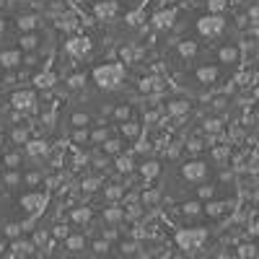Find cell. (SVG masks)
<instances>
[{"label":"cell","instance_id":"cell-1","mask_svg":"<svg viewBox=\"0 0 259 259\" xmlns=\"http://www.w3.org/2000/svg\"><path fill=\"white\" fill-rule=\"evenodd\" d=\"M122 78H124V68H122V65H117V62L99 65V68L94 70V80H96L99 89H104V91L117 89V85L122 83Z\"/></svg>","mask_w":259,"mask_h":259},{"label":"cell","instance_id":"cell-2","mask_svg":"<svg viewBox=\"0 0 259 259\" xmlns=\"http://www.w3.org/2000/svg\"><path fill=\"white\" fill-rule=\"evenodd\" d=\"M205 241H207V228L194 226V228H179V231H177V244H179V249H184V251L200 249Z\"/></svg>","mask_w":259,"mask_h":259},{"label":"cell","instance_id":"cell-3","mask_svg":"<svg viewBox=\"0 0 259 259\" xmlns=\"http://www.w3.org/2000/svg\"><path fill=\"white\" fill-rule=\"evenodd\" d=\"M197 31L207 39H221L226 34V18L218 11H212V13H207L197 21Z\"/></svg>","mask_w":259,"mask_h":259},{"label":"cell","instance_id":"cell-4","mask_svg":"<svg viewBox=\"0 0 259 259\" xmlns=\"http://www.w3.org/2000/svg\"><path fill=\"white\" fill-rule=\"evenodd\" d=\"M207 171H210V166L205 161H187L182 166V177L187 182H205L207 179Z\"/></svg>","mask_w":259,"mask_h":259},{"label":"cell","instance_id":"cell-5","mask_svg":"<svg viewBox=\"0 0 259 259\" xmlns=\"http://www.w3.org/2000/svg\"><path fill=\"white\" fill-rule=\"evenodd\" d=\"M45 205H47V194H41V192L24 194V197H21V207H24L26 212H31V215L41 212V210H45Z\"/></svg>","mask_w":259,"mask_h":259},{"label":"cell","instance_id":"cell-6","mask_svg":"<svg viewBox=\"0 0 259 259\" xmlns=\"http://www.w3.org/2000/svg\"><path fill=\"white\" fill-rule=\"evenodd\" d=\"M34 104H36L34 91H18V94H13V106H16V109H21V112L34 109Z\"/></svg>","mask_w":259,"mask_h":259},{"label":"cell","instance_id":"cell-7","mask_svg":"<svg viewBox=\"0 0 259 259\" xmlns=\"http://www.w3.org/2000/svg\"><path fill=\"white\" fill-rule=\"evenodd\" d=\"M65 47H68V52H70V55H75V57H83L85 52L91 50V41L85 39V36H75V39H70Z\"/></svg>","mask_w":259,"mask_h":259},{"label":"cell","instance_id":"cell-8","mask_svg":"<svg viewBox=\"0 0 259 259\" xmlns=\"http://www.w3.org/2000/svg\"><path fill=\"white\" fill-rule=\"evenodd\" d=\"M174 18H177L174 11H161L153 16V24H156V29H171L174 26Z\"/></svg>","mask_w":259,"mask_h":259},{"label":"cell","instance_id":"cell-9","mask_svg":"<svg viewBox=\"0 0 259 259\" xmlns=\"http://www.w3.org/2000/svg\"><path fill=\"white\" fill-rule=\"evenodd\" d=\"M114 13H117V3H114V0H104V3L96 6V16L99 18H112Z\"/></svg>","mask_w":259,"mask_h":259},{"label":"cell","instance_id":"cell-10","mask_svg":"<svg viewBox=\"0 0 259 259\" xmlns=\"http://www.w3.org/2000/svg\"><path fill=\"white\" fill-rule=\"evenodd\" d=\"M26 150H29L31 156H45L47 150H50V145H47L45 140H29V143H26Z\"/></svg>","mask_w":259,"mask_h":259},{"label":"cell","instance_id":"cell-11","mask_svg":"<svg viewBox=\"0 0 259 259\" xmlns=\"http://www.w3.org/2000/svg\"><path fill=\"white\" fill-rule=\"evenodd\" d=\"M18 62H21V52H18V50L0 55V65H6V68H13V65H18Z\"/></svg>","mask_w":259,"mask_h":259},{"label":"cell","instance_id":"cell-12","mask_svg":"<svg viewBox=\"0 0 259 259\" xmlns=\"http://www.w3.org/2000/svg\"><path fill=\"white\" fill-rule=\"evenodd\" d=\"M158 171H161V166H158L156 161H148V163L140 168V174H143L145 179H156V177H158Z\"/></svg>","mask_w":259,"mask_h":259},{"label":"cell","instance_id":"cell-13","mask_svg":"<svg viewBox=\"0 0 259 259\" xmlns=\"http://www.w3.org/2000/svg\"><path fill=\"white\" fill-rule=\"evenodd\" d=\"M89 218H91V210H89V207H75V210H73V221H75V223H85Z\"/></svg>","mask_w":259,"mask_h":259},{"label":"cell","instance_id":"cell-14","mask_svg":"<svg viewBox=\"0 0 259 259\" xmlns=\"http://www.w3.org/2000/svg\"><path fill=\"white\" fill-rule=\"evenodd\" d=\"M39 89H50V85L55 83V75L52 73H45V75H36V80H34Z\"/></svg>","mask_w":259,"mask_h":259},{"label":"cell","instance_id":"cell-15","mask_svg":"<svg viewBox=\"0 0 259 259\" xmlns=\"http://www.w3.org/2000/svg\"><path fill=\"white\" fill-rule=\"evenodd\" d=\"M57 26H60V29H65V31L75 29V16H70V13H68V16H62V18L57 21Z\"/></svg>","mask_w":259,"mask_h":259},{"label":"cell","instance_id":"cell-16","mask_svg":"<svg viewBox=\"0 0 259 259\" xmlns=\"http://www.w3.org/2000/svg\"><path fill=\"white\" fill-rule=\"evenodd\" d=\"M194 52H197V45H194V41H182V45H179V55L192 57Z\"/></svg>","mask_w":259,"mask_h":259},{"label":"cell","instance_id":"cell-17","mask_svg":"<svg viewBox=\"0 0 259 259\" xmlns=\"http://www.w3.org/2000/svg\"><path fill=\"white\" fill-rule=\"evenodd\" d=\"M104 218H106V221H122V218H124V210L109 207V210H104Z\"/></svg>","mask_w":259,"mask_h":259},{"label":"cell","instance_id":"cell-18","mask_svg":"<svg viewBox=\"0 0 259 259\" xmlns=\"http://www.w3.org/2000/svg\"><path fill=\"white\" fill-rule=\"evenodd\" d=\"M182 210H184V215H200L202 212V205L200 202H184Z\"/></svg>","mask_w":259,"mask_h":259},{"label":"cell","instance_id":"cell-19","mask_svg":"<svg viewBox=\"0 0 259 259\" xmlns=\"http://www.w3.org/2000/svg\"><path fill=\"white\" fill-rule=\"evenodd\" d=\"M13 249H16V254H24V256H26V254L34 251V244H29V241H16Z\"/></svg>","mask_w":259,"mask_h":259},{"label":"cell","instance_id":"cell-20","mask_svg":"<svg viewBox=\"0 0 259 259\" xmlns=\"http://www.w3.org/2000/svg\"><path fill=\"white\" fill-rule=\"evenodd\" d=\"M122 133H124L127 138H138V135H140V127L133 124V122H127V124H122Z\"/></svg>","mask_w":259,"mask_h":259},{"label":"cell","instance_id":"cell-21","mask_svg":"<svg viewBox=\"0 0 259 259\" xmlns=\"http://www.w3.org/2000/svg\"><path fill=\"white\" fill-rule=\"evenodd\" d=\"M68 249L70 251H80L83 249V236H70V239H68Z\"/></svg>","mask_w":259,"mask_h":259},{"label":"cell","instance_id":"cell-22","mask_svg":"<svg viewBox=\"0 0 259 259\" xmlns=\"http://www.w3.org/2000/svg\"><path fill=\"white\" fill-rule=\"evenodd\" d=\"M153 89H158V80H156V78H143V83H140V91L145 94V91H153Z\"/></svg>","mask_w":259,"mask_h":259},{"label":"cell","instance_id":"cell-23","mask_svg":"<svg viewBox=\"0 0 259 259\" xmlns=\"http://www.w3.org/2000/svg\"><path fill=\"white\" fill-rule=\"evenodd\" d=\"M117 168L122 171V174H127V171L133 168V161H130L127 156H122V158H117Z\"/></svg>","mask_w":259,"mask_h":259},{"label":"cell","instance_id":"cell-24","mask_svg":"<svg viewBox=\"0 0 259 259\" xmlns=\"http://www.w3.org/2000/svg\"><path fill=\"white\" fill-rule=\"evenodd\" d=\"M18 26H21V29H34V26H36V18H34V16H24V18L18 21Z\"/></svg>","mask_w":259,"mask_h":259},{"label":"cell","instance_id":"cell-25","mask_svg":"<svg viewBox=\"0 0 259 259\" xmlns=\"http://www.w3.org/2000/svg\"><path fill=\"white\" fill-rule=\"evenodd\" d=\"M158 197H161V194H158L156 189H153V192H145V194H143V202H145V205H153V202H158Z\"/></svg>","mask_w":259,"mask_h":259},{"label":"cell","instance_id":"cell-26","mask_svg":"<svg viewBox=\"0 0 259 259\" xmlns=\"http://www.w3.org/2000/svg\"><path fill=\"white\" fill-rule=\"evenodd\" d=\"M168 109H171V114H184V112H187V104H184V101H174Z\"/></svg>","mask_w":259,"mask_h":259},{"label":"cell","instance_id":"cell-27","mask_svg":"<svg viewBox=\"0 0 259 259\" xmlns=\"http://www.w3.org/2000/svg\"><path fill=\"white\" fill-rule=\"evenodd\" d=\"M106 197H109V200H117V197H122V189H119V187L106 189Z\"/></svg>","mask_w":259,"mask_h":259},{"label":"cell","instance_id":"cell-28","mask_svg":"<svg viewBox=\"0 0 259 259\" xmlns=\"http://www.w3.org/2000/svg\"><path fill=\"white\" fill-rule=\"evenodd\" d=\"M83 83H85V78H83V75H73V78H70V89H80Z\"/></svg>","mask_w":259,"mask_h":259},{"label":"cell","instance_id":"cell-29","mask_svg":"<svg viewBox=\"0 0 259 259\" xmlns=\"http://www.w3.org/2000/svg\"><path fill=\"white\" fill-rule=\"evenodd\" d=\"M73 124L85 127V124H89V117H85V114H75V117H73Z\"/></svg>","mask_w":259,"mask_h":259},{"label":"cell","instance_id":"cell-30","mask_svg":"<svg viewBox=\"0 0 259 259\" xmlns=\"http://www.w3.org/2000/svg\"><path fill=\"white\" fill-rule=\"evenodd\" d=\"M96 187H99V182H96V179H89V182H83V189H85V192H94Z\"/></svg>","mask_w":259,"mask_h":259},{"label":"cell","instance_id":"cell-31","mask_svg":"<svg viewBox=\"0 0 259 259\" xmlns=\"http://www.w3.org/2000/svg\"><path fill=\"white\" fill-rule=\"evenodd\" d=\"M21 45H24L26 50H31V47L36 45V39H34V36H24V39H21Z\"/></svg>","mask_w":259,"mask_h":259},{"label":"cell","instance_id":"cell-32","mask_svg":"<svg viewBox=\"0 0 259 259\" xmlns=\"http://www.w3.org/2000/svg\"><path fill=\"white\" fill-rule=\"evenodd\" d=\"M106 150H109V153H117V150H119V143H117V140H109V143H106Z\"/></svg>","mask_w":259,"mask_h":259},{"label":"cell","instance_id":"cell-33","mask_svg":"<svg viewBox=\"0 0 259 259\" xmlns=\"http://www.w3.org/2000/svg\"><path fill=\"white\" fill-rule=\"evenodd\" d=\"M13 138H16L18 143H24V140H26V130H16V133H13Z\"/></svg>","mask_w":259,"mask_h":259},{"label":"cell","instance_id":"cell-34","mask_svg":"<svg viewBox=\"0 0 259 259\" xmlns=\"http://www.w3.org/2000/svg\"><path fill=\"white\" fill-rule=\"evenodd\" d=\"M223 8V0H210V11H221Z\"/></svg>","mask_w":259,"mask_h":259},{"label":"cell","instance_id":"cell-35","mask_svg":"<svg viewBox=\"0 0 259 259\" xmlns=\"http://www.w3.org/2000/svg\"><path fill=\"white\" fill-rule=\"evenodd\" d=\"M18 231H21L18 226H8V236H13V239H16V236H18Z\"/></svg>","mask_w":259,"mask_h":259},{"label":"cell","instance_id":"cell-36","mask_svg":"<svg viewBox=\"0 0 259 259\" xmlns=\"http://www.w3.org/2000/svg\"><path fill=\"white\" fill-rule=\"evenodd\" d=\"M94 249H96L99 254H101V251H106V241H96V246H94Z\"/></svg>","mask_w":259,"mask_h":259},{"label":"cell","instance_id":"cell-37","mask_svg":"<svg viewBox=\"0 0 259 259\" xmlns=\"http://www.w3.org/2000/svg\"><path fill=\"white\" fill-rule=\"evenodd\" d=\"M45 241H47V233L39 231V233H36V244H45Z\"/></svg>","mask_w":259,"mask_h":259},{"label":"cell","instance_id":"cell-38","mask_svg":"<svg viewBox=\"0 0 259 259\" xmlns=\"http://www.w3.org/2000/svg\"><path fill=\"white\" fill-rule=\"evenodd\" d=\"M117 117H119V119L127 117V106H119V109H117Z\"/></svg>","mask_w":259,"mask_h":259},{"label":"cell","instance_id":"cell-39","mask_svg":"<svg viewBox=\"0 0 259 259\" xmlns=\"http://www.w3.org/2000/svg\"><path fill=\"white\" fill-rule=\"evenodd\" d=\"M104 138H106L104 130H96V133H94V140H104Z\"/></svg>","mask_w":259,"mask_h":259},{"label":"cell","instance_id":"cell-40","mask_svg":"<svg viewBox=\"0 0 259 259\" xmlns=\"http://www.w3.org/2000/svg\"><path fill=\"white\" fill-rule=\"evenodd\" d=\"M55 236H68V228H62V226H57V228H55Z\"/></svg>","mask_w":259,"mask_h":259},{"label":"cell","instance_id":"cell-41","mask_svg":"<svg viewBox=\"0 0 259 259\" xmlns=\"http://www.w3.org/2000/svg\"><path fill=\"white\" fill-rule=\"evenodd\" d=\"M122 249H124V251H127V254H133V251H135V249H138V246H135V244H124V246H122Z\"/></svg>","mask_w":259,"mask_h":259},{"label":"cell","instance_id":"cell-42","mask_svg":"<svg viewBox=\"0 0 259 259\" xmlns=\"http://www.w3.org/2000/svg\"><path fill=\"white\" fill-rule=\"evenodd\" d=\"M3 29H6V26H3V21H0V36H3Z\"/></svg>","mask_w":259,"mask_h":259},{"label":"cell","instance_id":"cell-43","mask_svg":"<svg viewBox=\"0 0 259 259\" xmlns=\"http://www.w3.org/2000/svg\"><path fill=\"white\" fill-rule=\"evenodd\" d=\"M0 254H3V244H0Z\"/></svg>","mask_w":259,"mask_h":259},{"label":"cell","instance_id":"cell-44","mask_svg":"<svg viewBox=\"0 0 259 259\" xmlns=\"http://www.w3.org/2000/svg\"><path fill=\"white\" fill-rule=\"evenodd\" d=\"M78 3H85V0H78Z\"/></svg>","mask_w":259,"mask_h":259}]
</instances>
